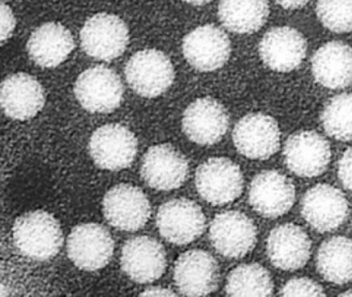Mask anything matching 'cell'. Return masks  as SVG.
I'll return each mask as SVG.
<instances>
[{
  "label": "cell",
  "mask_w": 352,
  "mask_h": 297,
  "mask_svg": "<svg viewBox=\"0 0 352 297\" xmlns=\"http://www.w3.org/2000/svg\"><path fill=\"white\" fill-rule=\"evenodd\" d=\"M16 248L25 257L36 261L52 259L63 245V232L58 220L45 210H32L14 223Z\"/></svg>",
  "instance_id": "obj_1"
},
{
  "label": "cell",
  "mask_w": 352,
  "mask_h": 297,
  "mask_svg": "<svg viewBox=\"0 0 352 297\" xmlns=\"http://www.w3.org/2000/svg\"><path fill=\"white\" fill-rule=\"evenodd\" d=\"M125 76L135 93L146 98H154L164 94L172 86L175 68L164 52L143 50L127 62Z\"/></svg>",
  "instance_id": "obj_2"
},
{
  "label": "cell",
  "mask_w": 352,
  "mask_h": 297,
  "mask_svg": "<svg viewBox=\"0 0 352 297\" xmlns=\"http://www.w3.org/2000/svg\"><path fill=\"white\" fill-rule=\"evenodd\" d=\"M80 38L82 49L88 56L102 61H112L126 50L129 31L122 19L102 12L86 21Z\"/></svg>",
  "instance_id": "obj_3"
},
{
  "label": "cell",
  "mask_w": 352,
  "mask_h": 297,
  "mask_svg": "<svg viewBox=\"0 0 352 297\" xmlns=\"http://www.w3.org/2000/svg\"><path fill=\"white\" fill-rule=\"evenodd\" d=\"M120 76L104 65L88 68L78 76L75 95L84 109L109 113L120 107L123 98Z\"/></svg>",
  "instance_id": "obj_4"
},
{
  "label": "cell",
  "mask_w": 352,
  "mask_h": 297,
  "mask_svg": "<svg viewBox=\"0 0 352 297\" xmlns=\"http://www.w3.org/2000/svg\"><path fill=\"white\" fill-rule=\"evenodd\" d=\"M242 171L238 164L224 157L208 159L197 167L195 186L199 195L215 206L230 204L242 194Z\"/></svg>",
  "instance_id": "obj_5"
},
{
  "label": "cell",
  "mask_w": 352,
  "mask_h": 297,
  "mask_svg": "<svg viewBox=\"0 0 352 297\" xmlns=\"http://www.w3.org/2000/svg\"><path fill=\"white\" fill-rule=\"evenodd\" d=\"M88 150L92 160L100 168L121 170L135 160L138 140L126 126L107 124L92 133Z\"/></svg>",
  "instance_id": "obj_6"
},
{
  "label": "cell",
  "mask_w": 352,
  "mask_h": 297,
  "mask_svg": "<svg viewBox=\"0 0 352 297\" xmlns=\"http://www.w3.org/2000/svg\"><path fill=\"white\" fill-rule=\"evenodd\" d=\"M67 255L80 270L96 272L110 263L114 241L108 229L96 223L76 226L67 239Z\"/></svg>",
  "instance_id": "obj_7"
},
{
  "label": "cell",
  "mask_w": 352,
  "mask_h": 297,
  "mask_svg": "<svg viewBox=\"0 0 352 297\" xmlns=\"http://www.w3.org/2000/svg\"><path fill=\"white\" fill-rule=\"evenodd\" d=\"M156 226L166 241L175 245H187L203 234L205 214L192 200L176 198L160 206Z\"/></svg>",
  "instance_id": "obj_8"
},
{
  "label": "cell",
  "mask_w": 352,
  "mask_h": 297,
  "mask_svg": "<svg viewBox=\"0 0 352 297\" xmlns=\"http://www.w3.org/2000/svg\"><path fill=\"white\" fill-rule=\"evenodd\" d=\"M102 210L112 226L125 231L143 228L151 214V204L140 188L120 184L111 188L102 200Z\"/></svg>",
  "instance_id": "obj_9"
},
{
  "label": "cell",
  "mask_w": 352,
  "mask_h": 297,
  "mask_svg": "<svg viewBox=\"0 0 352 297\" xmlns=\"http://www.w3.org/2000/svg\"><path fill=\"white\" fill-rule=\"evenodd\" d=\"M279 126L271 116L249 113L234 126L232 140L239 153L247 158L265 160L280 148Z\"/></svg>",
  "instance_id": "obj_10"
},
{
  "label": "cell",
  "mask_w": 352,
  "mask_h": 297,
  "mask_svg": "<svg viewBox=\"0 0 352 297\" xmlns=\"http://www.w3.org/2000/svg\"><path fill=\"white\" fill-rule=\"evenodd\" d=\"M210 241L228 258H242L254 248L257 230L249 217L239 210L218 214L210 225Z\"/></svg>",
  "instance_id": "obj_11"
},
{
  "label": "cell",
  "mask_w": 352,
  "mask_h": 297,
  "mask_svg": "<svg viewBox=\"0 0 352 297\" xmlns=\"http://www.w3.org/2000/svg\"><path fill=\"white\" fill-rule=\"evenodd\" d=\"M182 51L193 68L208 72L219 69L228 61L232 45L224 31L208 24L197 27L184 37Z\"/></svg>",
  "instance_id": "obj_12"
},
{
  "label": "cell",
  "mask_w": 352,
  "mask_h": 297,
  "mask_svg": "<svg viewBox=\"0 0 352 297\" xmlns=\"http://www.w3.org/2000/svg\"><path fill=\"white\" fill-rule=\"evenodd\" d=\"M219 278L217 261L203 250L185 252L175 264V284L179 292L186 296L211 294L217 289Z\"/></svg>",
  "instance_id": "obj_13"
},
{
  "label": "cell",
  "mask_w": 352,
  "mask_h": 297,
  "mask_svg": "<svg viewBox=\"0 0 352 297\" xmlns=\"http://www.w3.org/2000/svg\"><path fill=\"white\" fill-rule=\"evenodd\" d=\"M296 200V188L292 179L279 171L263 170L257 173L249 187V202L265 218H277L286 214Z\"/></svg>",
  "instance_id": "obj_14"
},
{
  "label": "cell",
  "mask_w": 352,
  "mask_h": 297,
  "mask_svg": "<svg viewBox=\"0 0 352 297\" xmlns=\"http://www.w3.org/2000/svg\"><path fill=\"white\" fill-rule=\"evenodd\" d=\"M230 125L226 107L211 97L199 98L185 109L182 127L191 142L210 146L219 142Z\"/></svg>",
  "instance_id": "obj_15"
},
{
  "label": "cell",
  "mask_w": 352,
  "mask_h": 297,
  "mask_svg": "<svg viewBox=\"0 0 352 297\" xmlns=\"http://www.w3.org/2000/svg\"><path fill=\"white\" fill-rule=\"evenodd\" d=\"M141 175L153 189L170 191L186 181L188 162L184 155L170 144H156L144 155Z\"/></svg>",
  "instance_id": "obj_16"
},
{
  "label": "cell",
  "mask_w": 352,
  "mask_h": 297,
  "mask_svg": "<svg viewBox=\"0 0 352 297\" xmlns=\"http://www.w3.org/2000/svg\"><path fill=\"white\" fill-rule=\"evenodd\" d=\"M284 159L288 168L298 177L321 175L331 161V146L315 131H298L286 140Z\"/></svg>",
  "instance_id": "obj_17"
},
{
  "label": "cell",
  "mask_w": 352,
  "mask_h": 297,
  "mask_svg": "<svg viewBox=\"0 0 352 297\" xmlns=\"http://www.w3.org/2000/svg\"><path fill=\"white\" fill-rule=\"evenodd\" d=\"M300 212L315 230L329 232L341 226L347 218L348 202L337 188L318 184L305 193Z\"/></svg>",
  "instance_id": "obj_18"
},
{
  "label": "cell",
  "mask_w": 352,
  "mask_h": 297,
  "mask_svg": "<svg viewBox=\"0 0 352 297\" xmlns=\"http://www.w3.org/2000/svg\"><path fill=\"white\" fill-rule=\"evenodd\" d=\"M120 261L125 274L141 284L158 280L168 264L162 243L146 235L133 237L125 243Z\"/></svg>",
  "instance_id": "obj_19"
},
{
  "label": "cell",
  "mask_w": 352,
  "mask_h": 297,
  "mask_svg": "<svg viewBox=\"0 0 352 297\" xmlns=\"http://www.w3.org/2000/svg\"><path fill=\"white\" fill-rule=\"evenodd\" d=\"M306 54V38L300 31L289 26L270 29L259 43V56L263 63L278 72L296 69Z\"/></svg>",
  "instance_id": "obj_20"
},
{
  "label": "cell",
  "mask_w": 352,
  "mask_h": 297,
  "mask_svg": "<svg viewBox=\"0 0 352 297\" xmlns=\"http://www.w3.org/2000/svg\"><path fill=\"white\" fill-rule=\"evenodd\" d=\"M1 107L8 117L19 121L36 117L45 105L41 82L24 72L11 74L1 84Z\"/></svg>",
  "instance_id": "obj_21"
},
{
  "label": "cell",
  "mask_w": 352,
  "mask_h": 297,
  "mask_svg": "<svg viewBox=\"0 0 352 297\" xmlns=\"http://www.w3.org/2000/svg\"><path fill=\"white\" fill-rule=\"evenodd\" d=\"M308 234L292 223L275 227L267 239V254L273 265L283 270L305 266L311 255Z\"/></svg>",
  "instance_id": "obj_22"
},
{
  "label": "cell",
  "mask_w": 352,
  "mask_h": 297,
  "mask_svg": "<svg viewBox=\"0 0 352 297\" xmlns=\"http://www.w3.org/2000/svg\"><path fill=\"white\" fill-rule=\"evenodd\" d=\"M312 74L321 86L343 89L352 85V47L342 41L321 45L312 58Z\"/></svg>",
  "instance_id": "obj_23"
},
{
  "label": "cell",
  "mask_w": 352,
  "mask_h": 297,
  "mask_svg": "<svg viewBox=\"0 0 352 297\" xmlns=\"http://www.w3.org/2000/svg\"><path fill=\"white\" fill-rule=\"evenodd\" d=\"M75 47L71 31L60 23H46L36 28L28 43L30 57L41 67L54 68L67 60Z\"/></svg>",
  "instance_id": "obj_24"
},
{
  "label": "cell",
  "mask_w": 352,
  "mask_h": 297,
  "mask_svg": "<svg viewBox=\"0 0 352 297\" xmlns=\"http://www.w3.org/2000/svg\"><path fill=\"white\" fill-rule=\"evenodd\" d=\"M270 16L267 0H220L218 16L224 27L239 34L256 32Z\"/></svg>",
  "instance_id": "obj_25"
},
{
  "label": "cell",
  "mask_w": 352,
  "mask_h": 297,
  "mask_svg": "<svg viewBox=\"0 0 352 297\" xmlns=\"http://www.w3.org/2000/svg\"><path fill=\"white\" fill-rule=\"evenodd\" d=\"M316 265L321 276L329 282L339 285L351 282V239L335 236L325 241L317 253Z\"/></svg>",
  "instance_id": "obj_26"
},
{
  "label": "cell",
  "mask_w": 352,
  "mask_h": 297,
  "mask_svg": "<svg viewBox=\"0 0 352 297\" xmlns=\"http://www.w3.org/2000/svg\"><path fill=\"white\" fill-rule=\"evenodd\" d=\"M271 274L258 263L241 264L226 280V292L230 296H269L273 294Z\"/></svg>",
  "instance_id": "obj_27"
},
{
  "label": "cell",
  "mask_w": 352,
  "mask_h": 297,
  "mask_svg": "<svg viewBox=\"0 0 352 297\" xmlns=\"http://www.w3.org/2000/svg\"><path fill=\"white\" fill-rule=\"evenodd\" d=\"M325 132L336 140H352V93L336 95L321 113Z\"/></svg>",
  "instance_id": "obj_28"
},
{
  "label": "cell",
  "mask_w": 352,
  "mask_h": 297,
  "mask_svg": "<svg viewBox=\"0 0 352 297\" xmlns=\"http://www.w3.org/2000/svg\"><path fill=\"white\" fill-rule=\"evenodd\" d=\"M316 14L321 24L329 31H352V0H318Z\"/></svg>",
  "instance_id": "obj_29"
},
{
  "label": "cell",
  "mask_w": 352,
  "mask_h": 297,
  "mask_svg": "<svg viewBox=\"0 0 352 297\" xmlns=\"http://www.w3.org/2000/svg\"><path fill=\"white\" fill-rule=\"evenodd\" d=\"M281 296H324L322 287L308 278H296L288 280L280 290Z\"/></svg>",
  "instance_id": "obj_30"
},
{
  "label": "cell",
  "mask_w": 352,
  "mask_h": 297,
  "mask_svg": "<svg viewBox=\"0 0 352 297\" xmlns=\"http://www.w3.org/2000/svg\"><path fill=\"white\" fill-rule=\"evenodd\" d=\"M338 175L346 189L352 191V146L345 151L339 161Z\"/></svg>",
  "instance_id": "obj_31"
},
{
  "label": "cell",
  "mask_w": 352,
  "mask_h": 297,
  "mask_svg": "<svg viewBox=\"0 0 352 297\" xmlns=\"http://www.w3.org/2000/svg\"><path fill=\"white\" fill-rule=\"evenodd\" d=\"M1 43H5L10 37L13 34L14 30L16 27V19L14 16L13 12H12L11 8H10L6 2H1Z\"/></svg>",
  "instance_id": "obj_32"
},
{
  "label": "cell",
  "mask_w": 352,
  "mask_h": 297,
  "mask_svg": "<svg viewBox=\"0 0 352 297\" xmlns=\"http://www.w3.org/2000/svg\"><path fill=\"white\" fill-rule=\"evenodd\" d=\"M140 295L142 296H175L176 293L170 289L164 288V287H150Z\"/></svg>",
  "instance_id": "obj_33"
},
{
  "label": "cell",
  "mask_w": 352,
  "mask_h": 297,
  "mask_svg": "<svg viewBox=\"0 0 352 297\" xmlns=\"http://www.w3.org/2000/svg\"><path fill=\"white\" fill-rule=\"evenodd\" d=\"M275 1L286 10H296L306 6L310 0H275Z\"/></svg>",
  "instance_id": "obj_34"
},
{
  "label": "cell",
  "mask_w": 352,
  "mask_h": 297,
  "mask_svg": "<svg viewBox=\"0 0 352 297\" xmlns=\"http://www.w3.org/2000/svg\"><path fill=\"white\" fill-rule=\"evenodd\" d=\"M183 1L187 2V3L189 4H192V6H201L210 3L212 0H183Z\"/></svg>",
  "instance_id": "obj_35"
},
{
  "label": "cell",
  "mask_w": 352,
  "mask_h": 297,
  "mask_svg": "<svg viewBox=\"0 0 352 297\" xmlns=\"http://www.w3.org/2000/svg\"><path fill=\"white\" fill-rule=\"evenodd\" d=\"M352 296V290L347 291V292L342 293L341 296Z\"/></svg>",
  "instance_id": "obj_36"
}]
</instances>
